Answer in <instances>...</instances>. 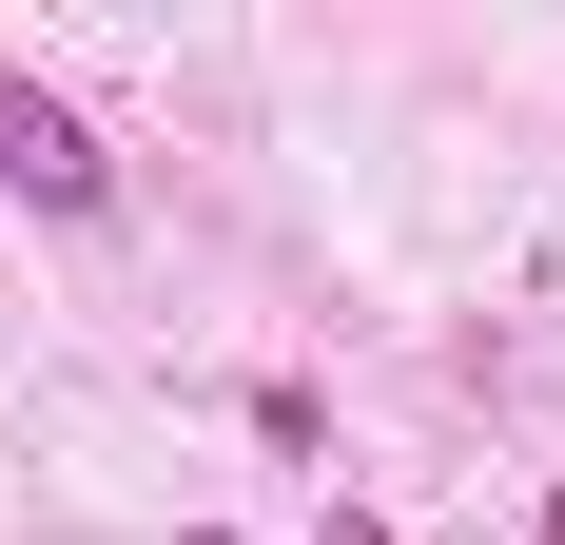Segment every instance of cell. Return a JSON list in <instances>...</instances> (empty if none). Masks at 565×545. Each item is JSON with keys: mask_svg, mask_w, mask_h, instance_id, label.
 Wrapping results in <instances>:
<instances>
[{"mask_svg": "<svg viewBox=\"0 0 565 545\" xmlns=\"http://www.w3.org/2000/svg\"><path fill=\"white\" fill-rule=\"evenodd\" d=\"M546 545H565V488H546Z\"/></svg>", "mask_w": 565, "mask_h": 545, "instance_id": "cell-2", "label": "cell"}, {"mask_svg": "<svg viewBox=\"0 0 565 545\" xmlns=\"http://www.w3.org/2000/svg\"><path fill=\"white\" fill-rule=\"evenodd\" d=\"M0 195H40V215H98V195H117V175H98V137H78V98L0 78Z\"/></svg>", "mask_w": 565, "mask_h": 545, "instance_id": "cell-1", "label": "cell"}]
</instances>
